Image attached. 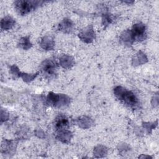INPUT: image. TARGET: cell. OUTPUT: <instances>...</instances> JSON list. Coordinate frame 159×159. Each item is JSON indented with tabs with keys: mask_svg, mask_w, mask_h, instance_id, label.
Here are the masks:
<instances>
[{
	"mask_svg": "<svg viewBox=\"0 0 159 159\" xmlns=\"http://www.w3.org/2000/svg\"><path fill=\"white\" fill-rule=\"evenodd\" d=\"M116 96L121 101L131 107H135L138 104V99L134 94L121 87L117 86L114 90Z\"/></svg>",
	"mask_w": 159,
	"mask_h": 159,
	"instance_id": "obj_1",
	"label": "cell"
},
{
	"mask_svg": "<svg viewBox=\"0 0 159 159\" xmlns=\"http://www.w3.org/2000/svg\"><path fill=\"white\" fill-rule=\"evenodd\" d=\"M42 1H17L15 2V6L17 11L21 15L29 13L32 9L38 7Z\"/></svg>",
	"mask_w": 159,
	"mask_h": 159,
	"instance_id": "obj_2",
	"label": "cell"
},
{
	"mask_svg": "<svg viewBox=\"0 0 159 159\" xmlns=\"http://www.w3.org/2000/svg\"><path fill=\"white\" fill-rule=\"evenodd\" d=\"M47 101L51 105L60 107L67 105L69 103L70 99L65 95H60L53 93H49L47 96Z\"/></svg>",
	"mask_w": 159,
	"mask_h": 159,
	"instance_id": "obj_3",
	"label": "cell"
},
{
	"mask_svg": "<svg viewBox=\"0 0 159 159\" xmlns=\"http://www.w3.org/2000/svg\"><path fill=\"white\" fill-rule=\"evenodd\" d=\"M134 39L138 40H143L145 39V26L142 23H137L134 25L132 30Z\"/></svg>",
	"mask_w": 159,
	"mask_h": 159,
	"instance_id": "obj_4",
	"label": "cell"
},
{
	"mask_svg": "<svg viewBox=\"0 0 159 159\" xmlns=\"http://www.w3.org/2000/svg\"><path fill=\"white\" fill-rule=\"evenodd\" d=\"M41 69L43 74L48 76H52L55 74L56 65L51 60H45L41 65Z\"/></svg>",
	"mask_w": 159,
	"mask_h": 159,
	"instance_id": "obj_5",
	"label": "cell"
},
{
	"mask_svg": "<svg viewBox=\"0 0 159 159\" xmlns=\"http://www.w3.org/2000/svg\"><path fill=\"white\" fill-rule=\"evenodd\" d=\"M94 35L95 34L93 29L90 27H88L86 30H83L79 34V37L83 41L86 43H89L93 40Z\"/></svg>",
	"mask_w": 159,
	"mask_h": 159,
	"instance_id": "obj_6",
	"label": "cell"
},
{
	"mask_svg": "<svg viewBox=\"0 0 159 159\" xmlns=\"http://www.w3.org/2000/svg\"><path fill=\"white\" fill-rule=\"evenodd\" d=\"M54 41L53 40L48 36H45L44 37L40 42V45L41 47L46 50H50L52 49L54 47Z\"/></svg>",
	"mask_w": 159,
	"mask_h": 159,
	"instance_id": "obj_7",
	"label": "cell"
},
{
	"mask_svg": "<svg viewBox=\"0 0 159 159\" xmlns=\"http://www.w3.org/2000/svg\"><path fill=\"white\" fill-rule=\"evenodd\" d=\"M73 28V23L68 19H65L60 24L59 29L65 33H69Z\"/></svg>",
	"mask_w": 159,
	"mask_h": 159,
	"instance_id": "obj_8",
	"label": "cell"
},
{
	"mask_svg": "<svg viewBox=\"0 0 159 159\" xmlns=\"http://www.w3.org/2000/svg\"><path fill=\"white\" fill-rule=\"evenodd\" d=\"M15 20L9 16H6L1 20V26L3 30H9L14 25Z\"/></svg>",
	"mask_w": 159,
	"mask_h": 159,
	"instance_id": "obj_9",
	"label": "cell"
},
{
	"mask_svg": "<svg viewBox=\"0 0 159 159\" xmlns=\"http://www.w3.org/2000/svg\"><path fill=\"white\" fill-rule=\"evenodd\" d=\"M68 125V119L63 115H59L55 120V127L57 129H61Z\"/></svg>",
	"mask_w": 159,
	"mask_h": 159,
	"instance_id": "obj_10",
	"label": "cell"
},
{
	"mask_svg": "<svg viewBox=\"0 0 159 159\" xmlns=\"http://www.w3.org/2000/svg\"><path fill=\"white\" fill-rule=\"evenodd\" d=\"M121 40L126 45H131L134 40L131 31L126 30L121 35Z\"/></svg>",
	"mask_w": 159,
	"mask_h": 159,
	"instance_id": "obj_11",
	"label": "cell"
},
{
	"mask_svg": "<svg viewBox=\"0 0 159 159\" xmlns=\"http://www.w3.org/2000/svg\"><path fill=\"white\" fill-rule=\"evenodd\" d=\"M61 65L63 68H70L73 65V59L68 55H63L60 60Z\"/></svg>",
	"mask_w": 159,
	"mask_h": 159,
	"instance_id": "obj_12",
	"label": "cell"
},
{
	"mask_svg": "<svg viewBox=\"0 0 159 159\" xmlns=\"http://www.w3.org/2000/svg\"><path fill=\"white\" fill-rule=\"evenodd\" d=\"M19 46L20 48L24 50H27L30 48L32 47V43L30 42L29 37H24L21 38L19 43Z\"/></svg>",
	"mask_w": 159,
	"mask_h": 159,
	"instance_id": "obj_13",
	"label": "cell"
},
{
	"mask_svg": "<svg viewBox=\"0 0 159 159\" xmlns=\"http://www.w3.org/2000/svg\"><path fill=\"white\" fill-rule=\"evenodd\" d=\"M71 136V134L69 131H61L58 134L59 140L63 141V142H66L69 140H70Z\"/></svg>",
	"mask_w": 159,
	"mask_h": 159,
	"instance_id": "obj_14",
	"label": "cell"
},
{
	"mask_svg": "<svg viewBox=\"0 0 159 159\" xmlns=\"http://www.w3.org/2000/svg\"><path fill=\"white\" fill-rule=\"evenodd\" d=\"M37 73L36 74H34V75H31V74H26V73H24L23 75H20L22 76V78H23V80L25 81H30L31 80H32L34 78H35V76H37Z\"/></svg>",
	"mask_w": 159,
	"mask_h": 159,
	"instance_id": "obj_15",
	"label": "cell"
},
{
	"mask_svg": "<svg viewBox=\"0 0 159 159\" xmlns=\"http://www.w3.org/2000/svg\"><path fill=\"white\" fill-rule=\"evenodd\" d=\"M11 73L12 74V75L15 76V77H16L19 74H20L18 68L16 66H12L11 68Z\"/></svg>",
	"mask_w": 159,
	"mask_h": 159,
	"instance_id": "obj_16",
	"label": "cell"
},
{
	"mask_svg": "<svg viewBox=\"0 0 159 159\" xmlns=\"http://www.w3.org/2000/svg\"><path fill=\"white\" fill-rule=\"evenodd\" d=\"M103 20L104 21L105 24H108L109 23H110V22L111 20V19L110 16H109L107 14H106V15H105L104 19H103Z\"/></svg>",
	"mask_w": 159,
	"mask_h": 159,
	"instance_id": "obj_17",
	"label": "cell"
}]
</instances>
